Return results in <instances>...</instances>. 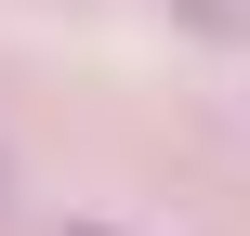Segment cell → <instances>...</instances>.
<instances>
[{
	"instance_id": "6da1fadb",
	"label": "cell",
	"mask_w": 250,
	"mask_h": 236,
	"mask_svg": "<svg viewBox=\"0 0 250 236\" xmlns=\"http://www.w3.org/2000/svg\"><path fill=\"white\" fill-rule=\"evenodd\" d=\"M92 236H105V223H92Z\"/></svg>"
}]
</instances>
